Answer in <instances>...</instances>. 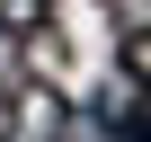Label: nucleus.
I'll return each mask as SVG.
<instances>
[{"mask_svg":"<svg viewBox=\"0 0 151 142\" xmlns=\"http://www.w3.org/2000/svg\"><path fill=\"white\" fill-rule=\"evenodd\" d=\"M0 27L9 36H45L53 27V0H0Z\"/></svg>","mask_w":151,"mask_h":142,"instance_id":"nucleus-1","label":"nucleus"},{"mask_svg":"<svg viewBox=\"0 0 151 142\" xmlns=\"http://www.w3.org/2000/svg\"><path fill=\"white\" fill-rule=\"evenodd\" d=\"M45 142H89V115H80V124H71V133H45Z\"/></svg>","mask_w":151,"mask_h":142,"instance_id":"nucleus-2","label":"nucleus"}]
</instances>
